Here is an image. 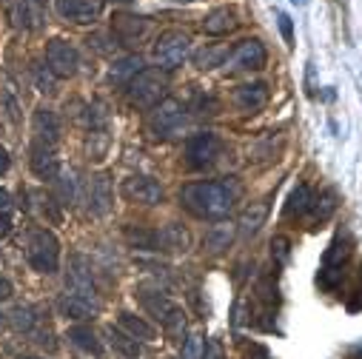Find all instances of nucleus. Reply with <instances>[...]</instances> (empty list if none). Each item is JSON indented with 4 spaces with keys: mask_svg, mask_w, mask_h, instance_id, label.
<instances>
[{
    "mask_svg": "<svg viewBox=\"0 0 362 359\" xmlns=\"http://www.w3.org/2000/svg\"><path fill=\"white\" fill-rule=\"evenodd\" d=\"M180 203L197 220L220 223L234 208V192H228L226 183H189L180 192Z\"/></svg>",
    "mask_w": 362,
    "mask_h": 359,
    "instance_id": "f257e3e1",
    "label": "nucleus"
},
{
    "mask_svg": "<svg viewBox=\"0 0 362 359\" xmlns=\"http://www.w3.org/2000/svg\"><path fill=\"white\" fill-rule=\"evenodd\" d=\"M26 259L40 274H57L60 268V242L49 228H32L26 237Z\"/></svg>",
    "mask_w": 362,
    "mask_h": 359,
    "instance_id": "f03ea898",
    "label": "nucleus"
},
{
    "mask_svg": "<svg viewBox=\"0 0 362 359\" xmlns=\"http://www.w3.org/2000/svg\"><path fill=\"white\" fill-rule=\"evenodd\" d=\"M143 305L148 314H154L160 319V325L165 328L171 342H183L186 334V314L174 300H168L165 294H143Z\"/></svg>",
    "mask_w": 362,
    "mask_h": 359,
    "instance_id": "7ed1b4c3",
    "label": "nucleus"
},
{
    "mask_svg": "<svg viewBox=\"0 0 362 359\" xmlns=\"http://www.w3.org/2000/svg\"><path fill=\"white\" fill-rule=\"evenodd\" d=\"M165 74L160 69H143L132 83H129V103L137 109H154L163 103L165 95Z\"/></svg>",
    "mask_w": 362,
    "mask_h": 359,
    "instance_id": "20e7f679",
    "label": "nucleus"
},
{
    "mask_svg": "<svg viewBox=\"0 0 362 359\" xmlns=\"http://www.w3.org/2000/svg\"><path fill=\"white\" fill-rule=\"evenodd\" d=\"M183 129H186V109H183V103H180V100L165 98L163 103H157L151 109L148 131L157 140H171L177 134H183Z\"/></svg>",
    "mask_w": 362,
    "mask_h": 359,
    "instance_id": "39448f33",
    "label": "nucleus"
},
{
    "mask_svg": "<svg viewBox=\"0 0 362 359\" xmlns=\"http://www.w3.org/2000/svg\"><path fill=\"white\" fill-rule=\"evenodd\" d=\"M192 52V37L186 32H177V29H168L163 32L157 40H154V60L160 69L171 71L177 66H183L186 57Z\"/></svg>",
    "mask_w": 362,
    "mask_h": 359,
    "instance_id": "423d86ee",
    "label": "nucleus"
},
{
    "mask_svg": "<svg viewBox=\"0 0 362 359\" xmlns=\"http://www.w3.org/2000/svg\"><path fill=\"white\" fill-rule=\"evenodd\" d=\"M348 257H351V240L339 234V237L328 245V251H325V257H322V271H320V286H322V288H337V286H339V280L345 277L342 268H345Z\"/></svg>",
    "mask_w": 362,
    "mask_h": 359,
    "instance_id": "0eeeda50",
    "label": "nucleus"
},
{
    "mask_svg": "<svg viewBox=\"0 0 362 359\" xmlns=\"http://www.w3.org/2000/svg\"><path fill=\"white\" fill-rule=\"evenodd\" d=\"M220 151H223V140L217 134H211V131H203V134L189 137L186 163H189V168H209V165L217 163Z\"/></svg>",
    "mask_w": 362,
    "mask_h": 359,
    "instance_id": "6e6552de",
    "label": "nucleus"
},
{
    "mask_svg": "<svg viewBox=\"0 0 362 359\" xmlns=\"http://www.w3.org/2000/svg\"><path fill=\"white\" fill-rule=\"evenodd\" d=\"M46 66L54 71V77H74L80 69V54L66 40H52L46 46Z\"/></svg>",
    "mask_w": 362,
    "mask_h": 359,
    "instance_id": "1a4fd4ad",
    "label": "nucleus"
},
{
    "mask_svg": "<svg viewBox=\"0 0 362 359\" xmlns=\"http://www.w3.org/2000/svg\"><path fill=\"white\" fill-rule=\"evenodd\" d=\"M226 66H228L231 71H257V69L265 66V46H262L259 40L248 37V40H243V43L228 54Z\"/></svg>",
    "mask_w": 362,
    "mask_h": 359,
    "instance_id": "9d476101",
    "label": "nucleus"
},
{
    "mask_svg": "<svg viewBox=\"0 0 362 359\" xmlns=\"http://www.w3.org/2000/svg\"><path fill=\"white\" fill-rule=\"evenodd\" d=\"M54 12L71 23H95L103 12V0H54Z\"/></svg>",
    "mask_w": 362,
    "mask_h": 359,
    "instance_id": "9b49d317",
    "label": "nucleus"
},
{
    "mask_svg": "<svg viewBox=\"0 0 362 359\" xmlns=\"http://www.w3.org/2000/svg\"><path fill=\"white\" fill-rule=\"evenodd\" d=\"M66 294H77V297H88V300H98V288L92 280V271L83 257H71L69 262V271H66Z\"/></svg>",
    "mask_w": 362,
    "mask_h": 359,
    "instance_id": "f8f14e48",
    "label": "nucleus"
},
{
    "mask_svg": "<svg viewBox=\"0 0 362 359\" xmlns=\"http://www.w3.org/2000/svg\"><path fill=\"white\" fill-rule=\"evenodd\" d=\"M123 194L132 200V203H143V206H157L163 203V186L151 177H129L123 180Z\"/></svg>",
    "mask_w": 362,
    "mask_h": 359,
    "instance_id": "ddd939ff",
    "label": "nucleus"
},
{
    "mask_svg": "<svg viewBox=\"0 0 362 359\" xmlns=\"http://www.w3.org/2000/svg\"><path fill=\"white\" fill-rule=\"evenodd\" d=\"M148 29H151V23L137 15H117L112 23V32L123 46H140L146 40Z\"/></svg>",
    "mask_w": 362,
    "mask_h": 359,
    "instance_id": "4468645a",
    "label": "nucleus"
},
{
    "mask_svg": "<svg viewBox=\"0 0 362 359\" xmlns=\"http://www.w3.org/2000/svg\"><path fill=\"white\" fill-rule=\"evenodd\" d=\"M115 206V192H112V180L106 174H95L88 180V211L95 217H106Z\"/></svg>",
    "mask_w": 362,
    "mask_h": 359,
    "instance_id": "2eb2a0df",
    "label": "nucleus"
},
{
    "mask_svg": "<svg viewBox=\"0 0 362 359\" xmlns=\"http://www.w3.org/2000/svg\"><path fill=\"white\" fill-rule=\"evenodd\" d=\"M32 131H35V140L37 146H46V148H54L57 140H60V120L52 109H37L35 117H32Z\"/></svg>",
    "mask_w": 362,
    "mask_h": 359,
    "instance_id": "dca6fc26",
    "label": "nucleus"
},
{
    "mask_svg": "<svg viewBox=\"0 0 362 359\" xmlns=\"http://www.w3.org/2000/svg\"><path fill=\"white\" fill-rule=\"evenodd\" d=\"M192 245V237L183 225L168 223L165 228L157 231V251H168V254H186Z\"/></svg>",
    "mask_w": 362,
    "mask_h": 359,
    "instance_id": "f3484780",
    "label": "nucleus"
},
{
    "mask_svg": "<svg viewBox=\"0 0 362 359\" xmlns=\"http://www.w3.org/2000/svg\"><path fill=\"white\" fill-rule=\"evenodd\" d=\"M234 103L243 112H259L268 103V86L265 83H243L234 95Z\"/></svg>",
    "mask_w": 362,
    "mask_h": 359,
    "instance_id": "a211bd4d",
    "label": "nucleus"
},
{
    "mask_svg": "<svg viewBox=\"0 0 362 359\" xmlns=\"http://www.w3.org/2000/svg\"><path fill=\"white\" fill-rule=\"evenodd\" d=\"M60 311L63 317L69 319H77V322H86L98 314V300H88V297H77V294H63L60 300Z\"/></svg>",
    "mask_w": 362,
    "mask_h": 359,
    "instance_id": "6ab92c4d",
    "label": "nucleus"
},
{
    "mask_svg": "<svg viewBox=\"0 0 362 359\" xmlns=\"http://www.w3.org/2000/svg\"><path fill=\"white\" fill-rule=\"evenodd\" d=\"M12 18H15V26H21V29L40 26V20H43V0H15Z\"/></svg>",
    "mask_w": 362,
    "mask_h": 359,
    "instance_id": "aec40b11",
    "label": "nucleus"
},
{
    "mask_svg": "<svg viewBox=\"0 0 362 359\" xmlns=\"http://www.w3.org/2000/svg\"><path fill=\"white\" fill-rule=\"evenodd\" d=\"M237 26H240V20H237V15H234L231 9H214V12L203 20L206 35H214V37L228 35V32H234Z\"/></svg>",
    "mask_w": 362,
    "mask_h": 359,
    "instance_id": "412c9836",
    "label": "nucleus"
},
{
    "mask_svg": "<svg viewBox=\"0 0 362 359\" xmlns=\"http://www.w3.org/2000/svg\"><path fill=\"white\" fill-rule=\"evenodd\" d=\"M32 171H35L40 180H54V177L60 174V165H57L54 151L46 148V146H37V148L32 151Z\"/></svg>",
    "mask_w": 362,
    "mask_h": 359,
    "instance_id": "4be33fe9",
    "label": "nucleus"
},
{
    "mask_svg": "<svg viewBox=\"0 0 362 359\" xmlns=\"http://www.w3.org/2000/svg\"><path fill=\"white\" fill-rule=\"evenodd\" d=\"M120 328H123L126 334H132L134 339H140V342H154V339H157V331H154L143 317H134V314H129V311L120 314Z\"/></svg>",
    "mask_w": 362,
    "mask_h": 359,
    "instance_id": "5701e85b",
    "label": "nucleus"
},
{
    "mask_svg": "<svg viewBox=\"0 0 362 359\" xmlns=\"http://www.w3.org/2000/svg\"><path fill=\"white\" fill-rule=\"evenodd\" d=\"M69 339H71V345H77V348L86 351V353H95V356L103 353V345H100V339L95 336L92 328H83V325L69 328Z\"/></svg>",
    "mask_w": 362,
    "mask_h": 359,
    "instance_id": "b1692460",
    "label": "nucleus"
},
{
    "mask_svg": "<svg viewBox=\"0 0 362 359\" xmlns=\"http://www.w3.org/2000/svg\"><path fill=\"white\" fill-rule=\"evenodd\" d=\"M311 203H314V194H311V189L305 186V183H300L291 194H288V203H286V214L288 217H303V214H308L311 211Z\"/></svg>",
    "mask_w": 362,
    "mask_h": 359,
    "instance_id": "393cba45",
    "label": "nucleus"
},
{
    "mask_svg": "<svg viewBox=\"0 0 362 359\" xmlns=\"http://www.w3.org/2000/svg\"><path fill=\"white\" fill-rule=\"evenodd\" d=\"M265 217H268V206L265 203H251L245 211H243V217H240V234H257L259 231V225L265 223Z\"/></svg>",
    "mask_w": 362,
    "mask_h": 359,
    "instance_id": "a878e982",
    "label": "nucleus"
},
{
    "mask_svg": "<svg viewBox=\"0 0 362 359\" xmlns=\"http://www.w3.org/2000/svg\"><path fill=\"white\" fill-rule=\"evenodd\" d=\"M57 197H60V206H74L80 192H77V174L69 168V171H60L57 177Z\"/></svg>",
    "mask_w": 362,
    "mask_h": 359,
    "instance_id": "bb28decb",
    "label": "nucleus"
},
{
    "mask_svg": "<svg viewBox=\"0 0 362 359\" xmlns=\"http://www.w3.org/2000/svg\"><path fill=\"white\" fill-rule=\"evenodd\" d=\"M37 322H40V317H37V308H32V305H18V308L9 314V325H12L15 331L32 334V331L37 328Z\"/></svg>",
    "mask_w": 362,
    "mask_h": 359,
    "instance_id": "cd10ccee",
    "label": "nucleus"
},
{
    "mask_svg": "<svg viewBox=\"0 0 362 359\" xmlns=\"http://www.w3.org/2000/svg\"><path fill=\"white\" fill-rule=\"evenodd\" d=\"M140 71H143V60H140L137 54H132V57H123V60H117V63L112 66V80H117V83H132Z\"/></svg>",
    "mask_w": 362,
    "mask_h": 359,
    "instance_id": "c85d7f7f",
    "label": "nucleus"
},
{
    "mask_svg": "<svg viewBox=\"0 0 362 359\" xmlns=\"http://www.w3.org/2000/svg\"><path fill=\"white\" fill-rule=\"evenodd\" d=\"M32 200H35V211L40 214V217H46L49 223H60V211H57V203H54V197L52 194H46V192H32L29 194Z\"/></svg>",
    "mask_w": 362,
    "mask_h": 359,
    "instance_id": "c756f323",
    "label": "nucleus"
},
{
    "mask_svg": "<svg viewBox=\"0 0 362 359\" xmlns=\"http://www.w3.org/2000/svg\"><path fill=\"white\" fill-rule=\"evenodd\" d=\"M109 336H112V348H117L126 359H137L140 356V345H137V339L132 334H123V331L109 328Z\"/></svg>",
    "mask_w": 362,
    "mask_h": 359,
    "instance_id": "7c9ffc66",
    "label": "nucleus"
},
{
    "mask_svg": "<svg viewBox=\"0 0 362 359\" xmlns=\"http://www.w3.org/2000/svg\"><path fill=\"white\" fill-rule=\"evenodd\" d=\"M228 54H231L228 49H203L194 54V63H197V69H214V66H223L228 60Z\"/></svg>",
    "mask_w": 362,
    "mask_h": 359,
    "instance_id": "2f4dec72",
    "label": "nucleus"
},
{
    "mask_svg": "<svg viewBox=\"0 0 362 359\" xmlns=\"http://www.w3.org/2000/svg\"><path fill=\"white\" fill-rule=\"evenodd\" d=\"M231 237H234V231H231L228 225H214V228L206 234V248H209V251H223V248H228Z\"/></svg>",
    "mask_w": 362,
    "mask_h": 359,
    "instance_id": "473e14b6",
    "label": "nucleus"
},
{
    "mask_svg": "<svg viewBox=\"0 0 362 359\" xmlns=\"http://www.w3.org/2000/svg\"><path fill=\"white\" fill-rule=\"evenodd\" d=\"M334 208H337V197H334L331 192H325L320 200L314 197V203H311V214H314V220H328V217L334 214Z\"/></svg>",
    "mask_w": 362,
    "mask_h": 359,
    "instance_id": "72a5a7b5",
    "label": "nucleus"
},
{
    "mask_svg": "<svg viewBox=\"0 0 362 359\" xmlns=\"http://www.w3.org/2000/svg\"><path fill=\"white\" fill-rule=\"evenodd\" d=\"M35 86H37V92H43V95H54L57 92L54 71L49 66H35Z\"/></svg>",
    "mask_w": 362,
    "mask_h": 359,
    "instance_id": "f704fd0d",
    "label": "nucleus"
},
{
    "mask_svg": "<svg viewBox=\"0 0 362 359\" xmlns=\"http://www.w3.org/2000/svg\"><path fill=\"white\" fill-rule=\"evenodd\" d=\"M203 348H206L203 336H189L183 348V359H203Z\"/></svg>",
    "mask_w": 362,
    "mask_h": 359,
    "instance_id": "c9c22d12",
    "label": "nucleus"
},
{
    "mask_svg": "<svg viewBox=\"0 0 362 359\" xmlns=\"http://www.w3.org/2000/svg\"><path fill=\"white\" fill-rule=\"evenodd\" d=\"M277 23H280V32H283V40L288 49H294V20L286 15V12H277Z\"/></svg>",
    "mask_w": 362,
    "mask_h": 359,
    "instance_id": "e433bc0d",
    "label": "nucleus"
},
{
    "mask_svg": "<svg viewBox=\"0 0 362 359\" xmlns=\"http://www.w3.org/2000/svg\"><path fill=\"white\" fill-rule=\"evenodd\" d=\"M203 359H226L223 356V345L217 339H206V348H203Z\"/></svg>",
    "mask_w": 362,
    "mask_h": 359,
    "instance_id": "4c0bfd02",
    "label": "nucleus"
},
{
    "mask_svg": "<svg viewBox=\"0 0 362 359\" xmlns=\"http://www.w3.org/2000/svg\"><path fill=\"white\" fill-rule=\"evenodd\" d=\"M271 245H274L277 259H280V262H286V257H288V240H286V237H277V240L271 242Z\"/></svg>",
    "mask_w": 362,
    "mask_h": 359,
    "instance_id": "58836bf2",
    "label": "nucleus"
},
{
    "mask_svg": "<svg viewBox=\"0 0 362 359\" xmlns=\"http://www.w3.org/2000/svg\"><path fill=\"white\" fill-rule=\"evenodd\" d=\"M12 234V214H0V240Z\"/></svg>",
    "mask_w": 362,
    "mask_h": 359,
    "instance_id": "ea45409f",
    "label": "nucleus"
},
{
    "mask_svg": "<svg viewBox=\"0 0 362 359\" xmlns=\"http://www.w3.org/2000/svg\"><path fill=\"white\" fill-rule=\"evenodd\" d=\"M12 294H15V291H12V283L0 277V302H4V300H9Z\"/></svg>",
    "mask_w": 362,
    "mask_h": 359,
    "instance_id": "a19ab883",
    "label": "nucleus"
},
{
    "mask_svg": "<svg viewBox=\"0 0 362 359\" xmlns=\"http://www.w3.org/2000/svg\"><path fill=\"white\" fill-rule=\"evenodd\" d=\"M12 211V197L9 192H0V214H9Z\"/></svg>",
    "mask_w": 362,
    "mask_h": 359,
    "instance_id": "79ce46f5",
    "label": "nucleus"
},
{
    "mask_svg": "<svg viewBox=\"0 0 362 359\" xmlns=\"http://www.w3.org/2000/svg\"><path fill=\"white\" fill-rule=\"evenodd\" d=\"M9 171V151L0 146V174H6Z\"/></svg>",
    "mask_w": 362,
    "mask_h": 359,
    "instance_id": "37998d69",
    "label": "nucleus"
},
{
    "mask_svg": "<svg viewBox=\"0 0 362 359\" xmlns=\"http://www.w3.org/2000/svg\"><path fill=\"white\" fill-rule=\"evenodd\" d=\"M291 4H297V6H305V4H308V0H291Z\"/></svg>",
    "mask_w": 362,
    "mask_h": 359,
    "instance_id": "c03bdc74",
    "label": "nucleus"
},
{
    "mask_svg": "<svg viewBox=\"0 0 362 359\" xmlns=\"http://www.w3.org/2000/svg\"><path fill=\"white\" fill-rule=\"evenodd\" d=\"M174 4H194V0H174Z\"/></svg>",
    "mask_w": 362,
    "mask_h": 359,
    "instance_id": "a18cd8bd",
    "label": "nucleus"
},
{
    "mask_svg": "<svg viewBox=\"0 0 362 359\" xmlns=\"http://www.w3.org/2000/svg\"><path fill=\"white\" fill-rule=\"evenodd\" d=\"M26 359H40V356H26Z\"/></svg>",
    "mask_w": 362,
    "mask_h": 359,
    "instance_id": "49530a36",
    "label": "nucleus"
},
{
    "mask_svg": "<svg viewBox=\"0 0 362 359\" xmlns=\"http://www.w3.org/2000/svg\"><path fill=\"white\" fill-rule=\"evenodd\" d=\"M0 322H4V314H0Z\"/></svg>",
    "mask_w": 362,
    "mask_h": 359,
    "instance_id": "de8ad7c7",
    "label": "nucleus"
},
{
    "mask_svg": "<svg viewBox=\"0 0 362 359\" xmlns=\"http://www.w3.org/2000/svg\"><path fill=\"white\" fill-rule=\"evenodd\" d=\"M359 356H362V348H359Z\"/></svg>",
    "mask_w": 362,
    "mask_h": 359,
    "instance_id": "09e8293b",
    "label": "nucleus"
}]
</instances>
